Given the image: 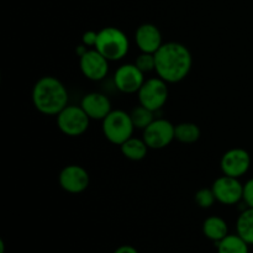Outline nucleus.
Listing matches in <instances>:
<instances>
[{
    "instance_id": "obj_18",
    "label": "nucleus",
    "mask_w": 253,
    "mask_h": 253,
    "mask_svg": "<svg viewBox=\"0 0 253 253\" xmlns=\"http://www.w3.org/2000/svg\"><path fill=\"white\" fill-rule=\"evenodd\" d=\"M236 234L253 246V208H246L236 220Z\"/></svg>"
},
{
    "instance_id": "obj_16",
    "label": "nucleus",
    "mask_w": 253,
    "mask_h": 253,
    "mask_svg": "<svg viewBox=\"0 0 253 253\" xmlns=\"http://www.w3.org/2000/svg\"><path fill=\"white\" fill-rule=\"evenodd\" d=\"M120 150L124 157L133 161V162H138V161H142L143 158H146L150 147H148L143 138L133 137L132 136L120 146Z\"/></svg>"
},
{
    "instance_id": "obj_13",
    "label": "nucleus",
    "mask_w": 253,
    "mask_h": 253,
    "mask_svg": "<svg viewBox=\"0 0 253 253\" xmlns=\"http://www.w3.org/2000/svg\"><path fill=\"white\" fill-rule=\"evenodd\" d=\"M135 42L141 52L156 53L161 48L163 42L162 32L156 25L146 22L140 25L135 31Z\"/></svg>"
},
{
    "instance_id": "obj_4",
    "label": "nucleus",
    "mask_w": 253,
    "mask_h": 253,
    "mask_svg": "<svg viewBox=\"0 0 253 253\" xmlns=\"http://www.w3.org/2000/svg\"><path fill=\"white\" fill-rule=\"evenodd\" d=\"M103 133L106 140L116 146H121L133 136L135 126L130 113L124 110H111L103 120Z\"/></svg>"
},
{
    "instance_id": "obj_10",
    "label": "nucleus",
    "mask_w": 253,
    "mask_h": 253,
    "mask_svg": "<svg viewBox=\"0 0 253 253\" xmlns=\"http://www.w3.org/2000/svg\"><path fill=\"white\" fill-rule=\"evenodd\" d=\"M58 182L64 192L69 194H81L88 189L90 184V175L82 166L68 165L59 172Z\"/></svg>"
},
{
    "instance_id": "obj_15",
    "label": "nucleus",
    "mask_w": 253,
    "mask_h": 253,
    "mask_svg": "<svg viewBox=\"0 0 253 253\" xmlns=\"http://www.w3.org/2000/svg\"><path fill=\"white\" fill-rule=\"evenodd\" d=\"M203 234L208 240L217 244L229 235V225L221 216L212 215L203 222Z\"/></svg>"
},
{
    "instance_id": "obj_1",
    "label": "nucleus",
    "mask_w": 253,
    "mask_h": 253,
    "mask_svg": "<svg viewBox=\"0 0 253 253\" xmlns=\"http://www.w3.org/2000/svg\"><path fill=\"white\" fill-rule=\"evenodd\" d=\"M156 73L168 84L179 83L189 76L193 67L190 49L180 42H165L155 53Z\"/></svg>"
},
{
    "instance_id": "obj_3",
    "label": "nucleus",
    "mask_w": 253,
    "mask_h": 253,
    "mask_svg": "<svg viewBox=\"0 0 253 253\" xmlns=\"http://www.w3.org/2000/svg\"><path fill=\"white\" fill-rule=\"evenodd\" d=\"M94 48L100 52L109 62H118L128 53L130 41L123 30L106 26L98 31V41Z\"/></svg>"
},
{
    "instance_id": "obj_5",
    "label": "nucleus",
    "mask_w": 253,
    "mask_h": 253,
    "mask_svg": "<svg viewBox=\"0 0 253 253\" xmlns=\"http://www.w3.org/2000/svg\"><path fill=\"white\" fill-rule=\"evenodd\" d=\"M56 123L59 131L69 137H78L84 135L90 125V118L85 114L81 105H67L58 115Z\"/></svg>"
},
{
    "instance_id": "obj_12",
    "label": "nucleus",
    "mask_w": 253,
    "mask_h": 253,
    "mask_svg": "<svg viewBox=\"0 0 253 253\" xmlns=\"http://www.w3.org/2000/svg\"><path fill=\"white\" fill-rule=\"evenodd\" d=\"M110 62L95 48H89L82 57H79V68L86 79L93 82L103 81L109 73Z\"/></svg>"
},
{
    "instance_id": "obj_22",
    "label": "nucleus",
    "mask_w": 253,
    "mask_h": 253,
    "mask_svg": "<svg viewBox=\"0 0 253 253\" xmlns=\"http://www.w3.org/2000/svg\"><path fill=\"white\" fill-rule=\"evenodd\" d=\"M133 63L138 67L140 71L143 73H150V72L156 71V57L155 53H146V52H141L137 57H136Z\"/></svg>"
},
{
    "instance_id": "obj_24",
    "label": "nucleus",
    "mask_w": 253,
    "mask_h": 253,
    "mask_svg": "<svg viewBox=\"0 0 253 253\" xmlns=\"http://www.w3.org/2000/svg\"><path fill=\"white\" fill-rule=\"evenodd\" d=\"M96 41H98V32L93 31V30H89V31H85L82 36V43L85 44L88 48H94L96 44Z\"/></svg>"
},
{
    "instance_id": "obj_8",
    "label": "nucleus",
    "mask_w": 253,
    "mask_h": 253,
    "mask_svg": "<svg viewBox=\"0 0 253 253\" xmlns=\"http://www.w3.org/2000/svg\"><path fill=\"white\" fill-rule=\"evenodd\" d=\"M114 85L124 94H137L145 83V73L135 63L121 64L114 73Z\"/></svg>"
},
{
    "instance_id": "obj_21",
    "label": "nucleus",
    "mask_w": 253,
    "mask_h": 253,
    "mask_svg": "<svg viewBox=\"0 0 253 253\" xmlns=\"http://www.w3.org/2000/svg\"><path fill=\"white\" fill-rule=\"evenodd\" d=\"M194 200L198 207L202 209H209L217 202L212 188H202L198 190L194 195Z\"/></svg>"
},
{
    "instance_id": "obj_6",
    "label": "nucleus",
    "mask_w": 253,
    "mask_h": 253,
    "mask_svg": "<svg viewBox=\"0 0 253 253\" xmlns=\"http://www.w3.org/2000/svg\"><path fill=\"white\" fill-rule=\"evenodd\" d=\"M138 103L152 111H158L166 105L169 96L168 83L160 77L146 79L137 93Z\"/></svg>"
},
{
    "instance_id": "obj_11",
    "label": "nucleus",
    "mask_w": 253,
    "mask_h": 253,
    "mask_svg": "<svg viewBox=\"0 0 253 253\" xmlns=\"http://www.w3.org/2000/svg\"><path fill=\"white\" fill-rule=\"evenodd\" d=\"M251 167V156L245 148L235 147L226 151L220 161L222 174L230 177L241 178L246 174Z\"/></svg>"
},
{
    "instance_id": "obj_26",
    "label": "nucleus",
    "mask_w": 253,
    "mask_h": 253,
    "mask_svg": "<svg viewBox=\"0 0 253 253\" xmlns=\"http://www.w3.org/2000/svg\"><path fill=\"white\" fill-rule=\"evenodd\" d=\"M0 253H5V242L2 239H0Z\"/></svg>"
},
{
    "instance_id": "obj_9",
    "label": "nucleus",
    "mask_w": 253,
    "mask_h": 253,
    "mask_svg": "<svg viewBox=\"0 0 253 253\" xmlns=\"http://www.w3.org/2000/svg\"><path fill=\"white\" fill-rule=\"evenodd\" d=\"M211 188L220 204L237 205L242 202L244 184L240 182V178L222 174L214 180Z\"/></svg>"
},
{
    "instance_id": "obj_19",
    "label": "nucleus",
    "mask_w": 253,
    "mask_h": 253,
    "mask_svg": "<svg viewBox=\"0 0 253 253\" xmlns=\"http://www.w3.org/2000/svg\"><path fill=\"white\" fill-rule=\"evenodd\" d=\"M202 131L200 127L194 123H180L175 125V140L180 143L185 145H192L195 143L200 138Z\"/></svg>"
},
{
    "instance_id": "obj_14",
    "label": "nucleus",
    "mask_w": 253,
    "mask_h": 253,
    "mask_svg": "<svg viewBox=\"0 0 253 253\" xmlns=\"http://www.w3.org/2000/svg\"><path fill=\"white\" fill-rule=\"evenodd\" d=\"M81 106L85 111L86 115L90 118V120L103 121L113 110L111 101L108 95L99 93V91H91V93L85 94L82 99Z\"/></svg>"
},
{
    "instance_id": "obj_7",
    "label": "nucleus",
    "mask_w": 253,
    "mask_h": 253,
    "mask_svg": "<svg viewBox=\"0 0 253 253\" xmlns=\"http://www.w3.org/2000/svg\"><path fill=\"white\" fill-rule=\"evenodd\" d=\"M142 138L150 150H162L175 140V125L167 119H155L143 130Z\"/></svg>"
},
{
    "instance_id": "obj_25",
    "label": "nucleus",
    "mask_w": 253,
    "mask_h": 253,
    "mask_svg": "<svg viewBox=\"0 0 253 253\" xmlns=\"http://www.w3.org/2000/svg\"><path fill=\"white\" fill-rule=\"evenodd\" d=\"M113 253H140L136 247L131 246V245H123V246H119Z\"/></svg>"
},
{
    "instance_id": "obj_23",
    "label": "nucleus",
    "mask_w": 253,
    "mask_h": 253,
    "mask_svg": "<svg viewBox=\"0 0 253 253\" xmlns=\"http://www.w3.org/2000/svg\"><path fill=\"white\" fill-rule=\"evenodd\" d=\"M242 202L249 208H253V178L247 180L244 184V197Z\"/></svg>"
},
{
    "instance_id": "obj_20",
    "label": "nucleus",
    "mask_w": 253,
    "mask_h": 253,
    "mask_svg": "<svg viewBox=\"0 0 253 253\" xmlns=\"http://www.w3.org/2000/svg\"><path fill=\"white\" fill-rule=\"evenodd\" d=\"M130 116L135 128H140V130L143 131L155 120V111L150 110V109L145 108L143 105L138 104L137 106H135L130 111Z\"/></svg>"
},
{
    "instance_id": "obj_17",
    "label": "nucleus",
    "mask_w": 253,
    "mask_h": 253,
    "mask_svg": "<svg viewBox=\"0 0 253 253\" xmlns=\"http://www.w3.org/2000/svg\"><path fill=\"white\" fill-rule=\"evenodd\" d=\"M215 245L217 253H250V245L237 234H229Z\"/></svg>"
},
{
    "instance_id": "obj_2",
    "label": "nucleus",
    "mask_w": 253,
    "mask_h": 253,
    "mask_svg": "<svg viewBox=\"0 0 253 253\" xmlns=\"http://www.w3.org/2000/svg\"><path fill=\"white\" fill-rule=\"evenodd\" d=\"M31 98L35 109L43 115L57 116L68 105V90L53 76L41 77L32 88Z\"/></svg>"
}]
</instances>
